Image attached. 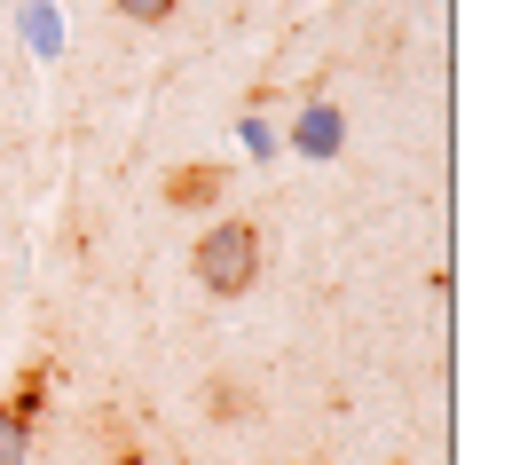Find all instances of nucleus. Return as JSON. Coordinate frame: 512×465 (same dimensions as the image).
<instances>
[{
	"label": "nucleus",
	"instance_id": "nucleus-2",
	"mask_svg": "<svg viewBox=\"0 0 512 465\" xmlns=\"http://www.w3.org/2000/svg\"><path fill=\"white\" fill-rule=\"evenodd\" d=\"M339 142H347L339 103H308V111L292 119V158H339Z\"/></svg>",
	"mask_w": 512,
	"mask_h": 465
},
{
	"label": "nucleus",
	"instance_id": "nucleus-4",
	"mask_svg": "<svg viewBox=\"0 0 512 465\" xmlns=\"http://www.w3.org/2000/svg\"><path fill=\"white\" fill-rule=\"evenodd\" d=\"M221 182H229V166H197L182 182H166V205H182V213H205V205L221 198Z\"/></svg>",
	"mask_w": 512,
	"mask_h": 465
},
{
	"label": "nucleus",
	"instance_id": "nucleus-7",
	"mask_svg": "<svg viewBox=\"0 0 512 465\" xmlns=\"http://www.w3.org/2000/svg\"><path fill=\"white\" fill-rule=\"evenodd\" d=\"M182 0H119V16H134V24H166Z\"/></svg>",
	"mask_w": 512,
	"mask_h": 465
},
{
	"label": "nucleus",
	"instance_id": "nucleus-5",
	"mask_svg": "<svg viewBox=\"0 0 512 465\" xmlns=\"http://www.w3.org/2000/svg\"><path fill=\"white\" fill-rule=\"evenodd\" d=\"M24 458H32V426L0 402V465H24Z\"/></svg>",
	"mask_w": 512,
	"mask_h": 465
},
{
	"label": "nucleus",
	"instance_id": "nucleus-6",
	"mask_svg": "<svg viewBox=\"0 0 512 465\" xmlns=\"http://www.w3.org/2000/svg\"><path fill=\"white\" fill-rule=\"evenodd\" d=\"M237 142H245V150H253V158H276V150H284V142H276V134H268V119H245V127H237Z\"/></svg>",
	"mask_w": 512,
	"mask_h": 465
},
{
	"label": "nucleus",
	"instance_id": "nucleus-3",
	"mask_svg": "<svg viewBox=\"0 0 512 465\" xmlns=\"http://www.w3.org/2000/svg\"><path fill=\"white\" fill-rule=\"evenodd\" d=\"M16 24H24V48H32L40 64H56V56H64V16H56V0H24V8H16Z\"/></svg>",
	"mask_w": 512,
	"mask_h": 465
},
{
	"label": "nucleus",
	"instance_id": "nucleus-1",
	"mask_svg": "<svg viewBox=\"0 0 512 465\" xmlns=\"http://www.w3.org/2000/svg\"><path fill=\"white\" fill-rule=\"evenodd\" d=\"M190 276L205 284V292H253V276H260V229L253 221H213L205 237H197V253H190Z\"/></svg>",
	"mask_w": 512,
	"mask_h": 465
}]
</instances>
